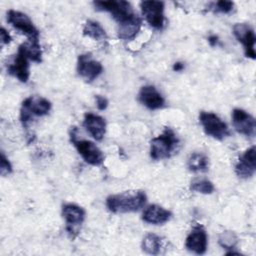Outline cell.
I'll list each match as a JSON object with an SVG mask.
<instances>
[{
  "label": "cell",
  "instance_id": "obj_5",
  "mask_svg": "<svg viewBox=\"0 0 256 256\" xmlns=\"http://www.w3.org/2000/svg\"><path fill=\"white\" fill-rule=\"evenodd\" d=\"M70 137L76 150L86 163L93 166H100L104 162L105 155L95 143L85 139H77L76 127L72 128Z\"/></svg>",
  "mask_w": 256,
  "mask_h": 256
},
{
  "label": "cell",
  "instance_id": "obj_19",
  "mask_svg": "<svg viewBox=\"0 0 256 256\" xmlns=\"http://www.w3.org/2000/svg\"><path fill=\"white\" fill-rule=\"evenodd\" d=\"M141 25H142V20L138 16L135 19H133L132 21L128 22L127 24L118 26L117 27L118 38L121 40H125V41L133 40L139 33V31L141 29Z\"/></svg>",
  "mask_w": 256,
  "mask_h": 256
},
{
  "label": "cell",
  "instance_id": "obj_7",
  "mask_svg": "<svg viewBox=\"0 0 256 256\" xmlns=\"http://www.w3.org/2000/svg\"><path fill=\"white\" fill-rule=\"evenodd\" d=\"M7 21L12 27L25 35L28 41H39L40 32L27 14L11 9L7 12Z\"/></svg>",
  "mask_w": 256,
  "mask_h": 256
},
{
  "label": "cell",
  "instance_id": "obj_13",
  "mask_svg": "<svg viewBox=\"0 0 256 256\" xmlns=\"http://www.w3.org/2000/svg\"><path fill=\"white\" fill-rule=\"evenodd\" d=\"M232 123L235 130L247 137H254L256 133L255 118L247 111L235 108L232 111Z\"/></svg>",
  "mask_w": 256,
  "mask_h": 256
},
{
  "label": "cell",
  "instance_id": "obj_11",
  "mask_svg": "<svg viewBox=\"0 0 256 256\" xmlns=\"http://www.w3.org/2000/svg\"><path fill=\"white\" fill-rule=\"evenodd\" d=\"M77 72L86 82H92L103 72V66L90 53H84L78 56Z\"/></svg>",
  "mask_w": 256,
  "mask_h": 256
},
{
  "label": "cell",
  "instance_id": "obj_31",
  "mask_svg": "<svg viewBox=\"0 0 256 256\" xmlns=\"http://www.w3.org/2000/svg\"><path fill=\"white\" fill-rule=\"evenodd\" d=\"M208 42L210 43L211 46H215L218 42V37L216 35H211L209 38H208Z\"/></svg>",
  "mask_w": 256,
  "mask_h": 256
},
{
  "label": "cell",
  "instance_id": "obj_15",
  "mask_svg": "<svg viewBox=\"0 0 256 256\" xmlns=\"http://www.w3.org/2000/svg\"><path fill=\"white\" fill-rule=\"evenodd\" d=\"M256 149L252 146L244 151L235 165V173L241 179L251 178L256 172Z\"/></svg>",
  "mask_w": 256,
  "mask_h": 256
},
{
  "label": "cell",
  "instance_id": "obj_29",
  "mask_svg": "<svg viewBox=\"0 0 256 256\" xmlns=\"http://www.w3.org/2000/svg\"><path fill=\"white\" fill-rule=\"evenodd\" d=\"M0 37H1V43L2 45H5V44H9L12 40L11 38V35L9 34V32L4 28L2 27L1 28V31H0Z\"/></svg>",
  "mask_w": 256,
  "mask_h": 256
},
{
  "label": "cell",
  "instance_id": "obj_21",
  "mask_svg": "<svg viewBox=\"0 0 256 256\" xmlns=\"http://www.w3.org/2000/svg\"><path fill=\"white\" fill-rule=\"evenodd\" d=\"M83 34L97 41H105L107 39V34L105 29L94 20H87L83 27Z\"/></svg>",
  "mask_w": 256,
  "mask_h": 256
},
{
  "label": "cell",
  "instance_id": "obj_18",
  "mask_svg": "<svg viewBox=\"0 0 256 256\" xmlns=\"http://www.w3.org/2000/svg\"><path fill=\"white\" fill-rule=\"evenodd\" d=\"M172 218V212L158 204H151L142 213V220L152 225H163Z\"/></svg>",
  "mask_w": 256,
  "mask_h": 256
},
{
  "label": "cell",
  "instance_id": "obj_22",
  "mask_svg": "<svg viewBox=\"0 0 256 256\" xmlns=\"http://www.w3.org/2000/svg\"><path fill=\"white\" fill-rule=\"evenodd\" d=\"M141 246L143 251L147 254L158 255L162 248V239L154 233H149L143 238Z\"/></svg>",
  "mask_w": 256,
  "mask_h": 256
},
{
  "label": "cell",
  "instance_id": "obj_30",
  "mask_svg": "<svg viewBox=\"0 0 256 256\" xmlns=\"http://www.w3.org/2000/svg\"><path fill=\"white\" fill-rule=\"evenodd\" d=\"M183 68H184V64L181 63V62H176V63L173 65V70L176 71V72L182 71Z\"/></svg>",
  "mask_w": 256,
  "mask_h": 256
},
{
  "label": "cell",
  "instance_id": "obj_17",
  "mask_svg": "<svg viewBox=\"0 0 256 256\" xmlns=\"http://www.w3.org/2000/svg\"><path fill=\"white\" fill-rule=\"evenodd\" d=\"M83 126L96 141H101L104 138L106 133V121L100 115L91 112L85 113Z\"/></svg>",
  "mask_w": 256,
  "mask_h": 256
},
{
  "label": "cell",
  "instance_id": "obj_1",
  "mask_svg": "<svg viewBox=\"0 0 256 256\" xmlns=\"http://www.w3.org/2000/svg\"><path fill=\"white\" fill-rule=\"evenodd\" d=\"M146 202L147 195L144 191L129 190L109 195L106 198V207L112 213H131L143 208Z\"/></svg>",
  "mask_w": 256,
  "mask_h": 256
},
{
  "label": "cell",
  "instance_id": "obj_20",
  "mask_svg": "<svg viewBox=\"0 0 256 256\" xmlns=\"http://www.w3.org/2000/svg\"><path fill=\"white\" fill-rule=\"evenodd\" d=\"M187 167L192 172H206L209 169V159L201 152H194L188 157Z\"/></svg>",
  "mask_w": 256,
  "mask_h": 256
},
{
  "label": "cell",
  "instance_id": "obj_23",
  "mask_svg": "<svg viewBox=\"0 0 256 256\" xmlns=\"http://www.w3.org/2000/svg\"><path fill=\"white\" fill-rule=\"evenodd\" d=\"M21 45L31 61L36 63H40L42 61V50L39 41H27Z\"/></svg>",
  "mask_w": 256,
  "mask_h": 256
},
{
  "label": "cell",
  "instance_id": "obj_10",
  "mask_svg": "<svg viewBox=\"0 0 256 256\" xmlns=\"http://www.w3.org/2000/svg\"><path fill=\"white\" fill-rule=\"evenodd\" d=\"M142 15L146 22L154 29L161 30L164 26V2L162 1H142L140 3Z\"/></svg>",
  "mask_w": 256,
  "mask_h": 256
},
{
  "label": "cell",
  "instance_id": "obj_6",
  "mask_svg": "<svg viewBox=\"0 0 256 256\" xmlns=\"http://www.w3.org/2000/svg\"><path fill=\"white\" fill-rule=\"evenodd\" d=\"M199 121L206 135L216 140H223L229 136V128L227 124L217 114L202 111L199 114Z\"/></svg>",
  "mask_w": 256,
  "mask_h": 256
},
{
  "label": "cell",
  "instance_id": "obj_24",
  "mask_svg": "<svg viewBox=\"0 0 256 256\" xmlns=\"http://www.w3.org/2000/svg\"><path fill=\"white\" fill-rule=\"evenodd\" d=\"M190 190L201 194H212L215 190V187L213 183L208 179H196L191 182Z\"/></svg>",
  "mask_w": 256,
  "mask_h": 256
},
{
  "label": "cell",
  "instance_id": "obj_12",
  "mask_svg": "<svg viewBox=\"0 0 256 256\" xmlns=\"http://www.w3.org/2000/svg\"><path fill=\"white\" fill-rule=\"evenodd\" d=\"M233 34L235 38L242 44L246 57L255 59V33L254 29L246 23H237L233 27Z\"/></svg>",
  "mask_w": 256,
  "mask_h": 256
},
{
  "label": "cell",
  "instance_id": "obj_27",
  "mask_svg": "<svg viewBox=\"0 0 256 256\" xmlns=\"http://www.w3.org/2000/svg\"><path fill=\"white\" fill-rule=\"evenodd\" d=\"M12 172V165L10 161L6 158L4 153H1V158H0V173L2 176H6Z\"/></svg>",
  "mask_w": 256,
  "mask_h": 256
},
{
  "label": "cell",
  "instance_id": "obj_26",
  "mask_svg": "<svg viewBox=\"0 0 256 256\" xmlns=\"http://www.w3.org/2000/svg\"><path fill=\"white\" fill-rule=\"evenodd\" d=\"M211 10H213L216 13H223V14H228L233 11L234 9V3L232 1H226V0H221L217 1L215 3L211 4Z\"/></svg>",
  "mask_w": 256,
  "mask_h": 256
},
{
  "label": "cell",
  "instance_id": "obj_3",
  "mask_svg": "<svg viewBox=\"0 0 256 256\" xmlns=\"http://www.w3.org/2000/svg\"><path fill=\"white\" fill-rule=\"evenodd\" d=\"M93 5L96 10L109 12L113 19L117 22V26L124 25L133 20L138 15L135 13L132 5L124 0L111 1H95Z\"/></svg>",
  "mask_w": 256,
  "mask_h": 256
},
{
  "label": "cell",
  "instance_id": "obj_16",
  "mask_svg": "<svg viewBox=\"0 0 256 256\" xmlns=\"http://www.w3.org/2000/svg\"><path fill=\"white\" fill-rule=\"evenodd\" d=\"M138 99L140 103L149 110L161 109L165 105V99L152 85H145L141 87L138 93Z\"/></svg>",
  "mask_w": 256,
  "mask_h": 256
},
{
  "label": "cell",
  "instance_id": "obj_14",
  "mask_svg": "<svg viewBox=\"0 0 256 256\" xmlns=\"http://www.w3.org/2000/svg\"><path fill=\"white\" fill-rule=\"evenodd\" d=\"M207 246L208 236L205 228L200 224L193 226L185 240V247L187 250L201 255L206 252Z\"/></svg>",
  "mask_w": 256,
  "mask_h": 256
},
{
  "label": "cell",
  "instance_id": "obj_4",
  "mask_svg": "<svg viewBox=\"0 0 256 256\" xmlns=\"http://www.w3.org/2000/svg\"><path fill=\"white\" fill-rule=\"evenodd\" d=\"M51 102L43 97L39 96H29L27 97L21 105L20 108V121L23 126L34 119V117H41L47 115L51 110Z\"/></svg>",
  "mask_w": 256,
  "mask_h": 256
},
{
  "label": "cell",
  "instance_id": "obj_9",
  "mask_svg": "<svg viewBox=\"0 0 256 256\" xmlns=\"http://www.w3.org/2000/svg\"><path fill=\"white\" fill-rule=\"evenodd\" d=\"M29 57L24 50L23 46L20 45L18 47L17 53L8 61L6 64L7 72L16 77L19 81L26 83L29 79Z\"/></svg>",
  "mask_w": 256,
  "mask_h": 256
},
{
  "label": "cell",
  "instance_id": "obj_2",
  "mask_svg": "<svg viewBox=\"0 0 256 256\" xmlns=\"http://www.w3.org/2000/svg\"><path fill=\"white\" fill-rule=\"evenodd\" d=\"M180 140L174 130L165 127L163 132L150 142V157L154 160H163L171 157L177 150Z\"/></svg>",
  "mask_w": 256,
  "mask_h": 256
},
{
  "label": "cell",
  "instance_id": "obj_8",
  "mask_svg": "<svg viewBox=\"0 0 256 256\" xmlns=\"http://www.w3.org/2000/svg\"><path fill=\"white\" fill-rule=\"evenodd\" d=\"M62 216L65 220L68 234L74 238L78 234L79 227L85 220V210L75 203H65L62 206Z\"/></svg>",
  "mask_w": 256,
  "mask_h": 256
},
{
  "label": "cell",
  "instance_id": "obj_25",
  "mask_svg": "<svg viewBox=\"0 0 256 256\" xmlns=\"http://www.w3.org/2000/svg\"><path fill=\"white\" fill-rule=\"evenodd\" d=\"M218 242L222 248L228 251H232L233 249H235L238 243V238L233 231H223L219 235Z\"/></svg>",
  "mask_w": 256,
  "mask_h": 256
},
{
  "label": "cell",
  "instance_id": "obj_28",
  "mask_svg": "<svg viewBox=\"0 0 256 256\" xmlns=\"http://www.w3.org/2000/svg\"><path fill=\"white\" fill-rule=\"evenodd\" d=\"M96 105L99 110H105L108 107V100L106 97L101 96V95H96Z\"/></svg>",
  "mask_w": 256,
  "mask_h": 256
}]
</instances>
